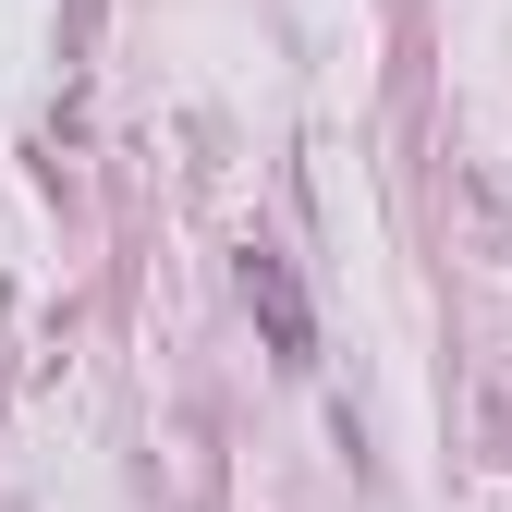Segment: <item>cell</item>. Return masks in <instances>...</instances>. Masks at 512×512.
I'll list each match as a JSON object with an SVG mask.
<instances>
[{
	"instance_id": "1",
	"label": "cell",
	"mask_w": 512,
	"mask_h": 512,
	"mask_svg": "<svg viewBox=\"0 0 512 512\" xmlns=\"http://www.w3.org/2000/svg\"><path fill=\"white\" fill-rule=\"evenodd\" d=\"M244 305H256V330H269L281 366H317V305H305V281H293V256L244 244Z\"/></svg>"
}]
</instances>
